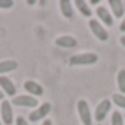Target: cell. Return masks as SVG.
<instances>
[{"label": "cell", "instance_id": "9", "mask_svg": "<svg viewBox=\"0 0 125 125\" xmlns=\"http://www.w3.org/2000/svg\"><path fill=\"white\" fill-rule=\"evenodd\" d=\"M96 15H97L99 19H102V24H103V25H106V27H113V18H112V15L109 13V10H107L106 8L99 6V8L96 9Z\"/></svg>", "mask_w": 125, "mask_h": 125}, {"label": "cell", "instance_id": "19", "mask_svg": "<svg viewBox=\"0 0 125 125\" xmlns=\"http://www.w3.org/2000/svg\"><path fill=\"white\" fill-rule=\"evenodd\" d=\"M13 6V0H0V9H10Z\"/></svg>", "mask_w": 125, "mask_h": 125}, {"label": "cell", "instance_id": "14", "mask_svg": "<svg viewBox=\"0 0 125 125\" xmlns=\"http://www.w3.org/2000/svg\"><path fill=\"white\" fill-rule=\"evenodd\" d=\"M16 68H18V62L16 60H3V62H0V74L12 72Z\"/></svg>", "mask_w": 125, "mask_h": 125}, {"label": "cell", "instance_id": "7", "mask_svg": "<svg viewBox=\"0 0 125 125\" xmlns=\"http://www.w3.org/2000/svg\"><path fill=\"white\" fill-rule=\"evenodd\" d=\"M24 88L30 93V96H32V97H41L43 94H44V88L38 84V83H35V81H25L24 83Z\"/></svg>", "mask_w": 125, "mask_h": 125}, {"label": "cell", "instance_id": "2", "mask_svg": "<svg viewBox=\"0 0 125 125\" xmlns=\"http://www.w3.org/2000/svg\"><path fill=\"white\" fill-rule=\"evenodd\" d=\"M88 27H90V30L93 31V34L96 35V38H99L100 41H107V40H109V34H107L106 28L102 25L100 21H97V19H90V21H88Z\"/></svg>", "mask_w": 125, "mask_h": 125}, {"label": "cell", "instance_id": "8", "mask_svg": "<svg viewBox=\"0 0 125 125\" xmlns=\"http://www.w3.org/2000/svg\"><path fill=\"white\" fill-rule=\"evenodd\" d=\"M2 119L6 125H12L13 122V110H12V104L10 102L5 100L2 103Z\"/></svg>", "mask_w": 125, "mask_h": 125}, {"label": "cell", "instance_id": "1", "mask_svg": "<svg viewBox=\"0 0 125 125\" xmlns=\"http://www.w3.org/2000/svg\"><path fill=\"white\" fill-rule=\"evenodd\" d=\"M99 56L96 53H80V54H74L69 59V63L72 66H85V65H93L97 63Z\"/></svg>", "mask_w": 125, "mask_h": 125}, {"label": "cell", "instance_id": "15", "mask_svg": "<svg viewBox=\"0 0 125 125\" xmlns=\"http://www.w3.org/2000/svg\"><path fill=\"white\" fill-rule=\"evenodd\" d=\"M75 6L78 8V10L81 12V15L83 16H85V18H91V9L88 8V3L87 2H84V0H77L75 2Z\"/></svg>", "mask_w": 125, "mask_h": 125}, {"label": "cell", "instance_id": "17", "mask_svg": "<svg viewBox=\"0 0 125 125\" xmlns=\"http://www.w3.org/2000/svg\"><path fill=\"white\" fill-rule=\"evenodd\" d=\"M110 125H124V115L121 112H118V110H113Z\"/></svg>", "mask_w": 125, "mask_h": 125}, {"label": "cell", "instance_id": "16", "mask_svg": "<svg viewBox=\"0 0 125 125\" xmlns=\"http://www.w3.org/2000/svg\"><path fill=\"white\" fill-rule=\"evenodd\" d=\"M118 88L122 94H125V69H121L118 72Z\"/></svg>", "mask_w": 125, "mask_h": 125}, {"label": "cell", "instance_id": "3", "mask_svg": "<svg viewBox=\"0 0 125 125\" xmlns=\"http://www.w3.org/2000/svg\"><path fill=\"white\" fill-rule=\"evenodd\" d=\"M110 107H112V102H110V100H107V99L102 100V102L97 104L96 112H94V119H96V122H99V124L103 122V121L106 119L107 113L110 112Z\"/></svg>", "mask_w": 125, "mask_h": 125}, {"label": "cell", "instance_id": "18", "mask_svg": "<svg viewBox=\"0 0 125 125\" xmlns=\"http://www.w3.org/2000/svg\"><path fill=\"white\" fill-rule=\"evenodd\" d=\"M112 102H113L118 107L125 109V94H113V96H112Z\"/></svg>", "mask_w": 125, "mask_h": 125}, {"label": "cell", "instance_id": "5", "mask_svg": "<svg viewBox=\"0 0 125 125\" xmlns=\"http://www.w3.org/2000/svg\"><path fill=\"white\" fill-rule=\"evenodd\" d=\"M12 103L15 106H22V107H35L38 104V100L30 94H22V96H15Z\"/></svg>", "mask_w": 125, "mask_h": 125}, {"label": "cell", "instance_id": "12", "mask_svg": "<svg viewBox=\"0 0 125 125\" xmlns=\"http://www.w3.org/2000/svg\"><path fill=\"white\" fill-rule=\"evenodd\" d=\"M59 6H60V12L66 19H72L74 16V9H72V3L69 0H60L59 2Z\"/></svg>", "mask_w": 125, "mask_h": 125}, {"label": "cell", "instance_id": "22", "mask_svg": "<svg viewBox=\"0 0 125 125\" xmlns=\"http://www.w3.org/2000/svg\"><path fill=\"white\" fill-rule=\"evenodd\" d=\"M41 125H53V124H52V121H50V119H44Z\"/></svg>", "mask_w": 125, "mask_h": 125}, {"label": "cell", "instance_id": "10", "mask_svg": "<svg viewBox=\"0 0 125 125\" xmlns=\"http://www.w3.org/2000/svg\"><path fill=\"white\" fill-rule=\"evenodd\" d=\"M0 88H2L8 96L15 97V94H16V87L10 81V78H8V77H0Z\"/></svg>", "mask_w": 125, "mask_h": 125}, {"label": "cell", "instance_id": "6", "mask_svg": "<svg viewBox=\"0 0 125 125\" xmlns=\"http://www.w3.org/2000/svg\"><path fill=\"white\" fill-rule=\"evenodd\" d=\"M50 110H52V104H50V103H43V104L38 106L34 112H31L28 118H30L31 122H37V121H41L43 118H46V116L50 113Z\"/></svg>", "mask_w": 125, "mask_h": 125}, {"label": "cell", "instance_id": "21", "mask_svg": "<svg viewBox=\"0 0 125 125\" xmlns=\"http://www.w3.org/2000/svg\"><path fill=\"white\" fill-rule=\"evenodd\" d=\"M119 30H121L122 32H125V18L122 19V22H121V25H119Z\"/></svg>", "mask_w": 125, "mask_h": 125}, {"label": "cell", "instance_id": "13", "mask_svg": "<svg viewBox=\"0 0 125 125\" xmlns=\"http://www.w3.org/2000/svg\"><path fill=\"white\" fill-rule=\"evenodd\" d=\"M109 6L113 12V16L115 18H122L124 16V3L121 0H109Z\"/></svg>", "mask_w": 125, "mask_h": 125}, {"label": "cell", "instance_id": "4", "mask_svg": "<svg viewBox=\"0 0 125 125\" xmlns=\"http://www.w3.org/2000/svg\"><path fill=\"white\" fill-rule=\"evenodd\" d=\"M77 107H78V115H80V119H81L83 125H91L93 124V116H91L88 103L85 100H80Z\"/></svg>", "mask_w": 125, "mask_h": 125}, {"label": "cell", "instance_id": "23", "mask_svg": "<svg viewBox=\"0 0 125 125\" xmlns=\"http://www.w3.org/2000/svg\"><path fill=\"white\" fill-rule=\"evenodd\" d=\"M119 41H121V44H122V46H124V47H125V35H122V37H121V40H119Z\"/></svg>", "mask_w": 125, "mask_h": 125}, {"label": "cell", "instance_id": "20", "mask_svg": "<svg viewBox=\"0 0 125 125\" xmlns=\"http://www.w3.org/2000/svg\"><path fill=\"white\" fill-rule=\"evenodd\" d=\"M16 125H30V124H28V121L24 116H18L16 118Z\"/></svg>", "mask_w": 125, "mask_h": 125}, {"label": "cell", "instance_id": "25", "mask_svg": "<svg viewBox=\"0 0 125 125\" xmlns=\"http://www.w3.org/2000/svg\"><path fill=\"white\" fill-rule=\"evenodd\" d=\"M0 125H2V122H0Z\"/></svg>", "mask_w": 125, "mask_h": 125}, {"label": "cell", "instance_id": "11", "mask_svg": "<svg viewBox=\"0 0 125 125\" xmlns=\"http://www.w3.org/2000/svg\"><path fill=\"white\" fill-rule=\"evenodd\" d=\"M56 44L59 47H66V49H72L77 46V40L71 35H62L56 38Z\"/></svg>", "mask_w": 125, "mask_h": 125}, {"label": "cell", "instance_id": "24", "mask_svg": "<svg viewBox=\"0 0 125 125\" xmlns=\"http://www.w3.org/2000/svg\"><path fill=\"white\" fill-rule=\"evenodd\" d=\"M3 97H5V93H3L2 90H0V100H3Z\"/></svg>", "mask_w": 125, "mask_h": 125}]
</instances>
